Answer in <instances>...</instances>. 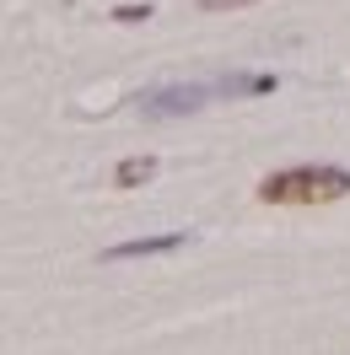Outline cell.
Here are the masks:
<instances>
[{
	"label": "cell",
	"instance_id": "2",
	"mask_svg": "<svg viewBox=\"0 0 350 355\" xmlns=\"http://www.w3.org/2000/svg\"><path fill=\"white\" fill-rule=\"evenodd\" d=\"M216 97V87H199V81H173V87H151L135 97V108L146 119H183V113H199Z\"/></svg>",
	"mask_w": 350,
	"mask_h": 355
},
{
	"label": "cell",
	"instance_id": "7",
	"mask_svg": "<svg viewBox=\"0 0 350 355\" xmlns=\"http://www.w3.org/2000/svg\"><path fill=\"white\" fill-rule=\"evenodd\" d=\"M242 6H259V0H199V11H242Z\"/></svg>",
	"mask_w": 350,
	"mask_h": 355
},
{
	"label": "cell",
	"instance_id": "4",
	"mask_svg": "<svg viewBox=\"0 0 350 355\" xmlns=\"http://www.w3.org/2000/svg\"><path fill=\"white\" fill-rule=\"evenodd\" d=\"M156 178V156H124L119 167H113V189H140V183H151Z\"/></svg>",
	"mask_w": 350,
	"mask_h": 355
},
{
	"label": "cell",
	"instance_id": "1",
	"mask_svg": "<svg viewBox=\"0 0 350 355\" xmlns=\"http://www.w3.org/2000/svg\"><path fill=\"white\" fill-rule=\"evenodd\" d=\"M350 194V167H328V162H302V167H281V173L259 178L264 205H334Z\"/></svg>",
	"mask_w": 350,
	"mask_h": 355
},
{
	"label": "cell",
	"instance_id": "5",
	"mask_svg": "<svg viewBox=\"0 0 350 355\" xmlns=\"http://www.w3.org/2000/svg\"><path fill=\"white\" fill-rule=\"evenodd\" d=\"M275 92V76H221L216 81V97H264Z\"/></svg>",
	"mask_w": 350,
	"mask_h": 355
},
{
	"label": "cell",
	"instance_id": "6",
	"mask_svg": "<svg viewBox=\"0 0 350 355\" xmlns=\"http://www.w3.org/2000/svg\"><path fill=\"white\" fill-rule=\"evenodd\" d=\"M156 6L151 0H130V6H113V22H151Z\"/></svg>",
	"mask_w": 350,
	"mask_h": 355
},
{
	"label": "cell",
	"instance_id": "3",
	"mask_svg": "<svg viewBox=\"0 0 350 355\" xmlns=\"http://www.w3.org/2000/svg\"><path fill=\"white\" fill-rule=\"evenodd\" d=\"M189 243V232H162V237H135V243L103 248V264H124V259H151V253H173Z\"/></svg>",
	"mask_w": 350,
	"mask_h": 355
}]
</instances>
